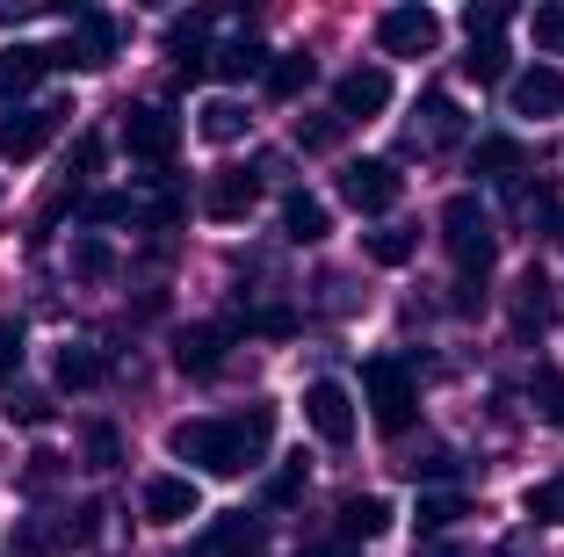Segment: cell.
<instances>
[{
	"label": "cell",
	"instance_id": "41",
	"mask_svg": "<svg viewBox=\"0 0 564 557\" xmlns=\"http://www.w3.org/2000/svg\"><path fill=\"white\" fill-rule=\"evenodd\" d=\"M73 167H80V174H95V167H101V138H80V146H73Z\"/></svg>",
	"mask_w": 564,
	"mask_h": 557
},
{
	"label": "cell",
	"instance_id": "22",
	"mask_svg": "<svg viewBox=\"0 0 564 557\" xmlns=\"http://www.w3.org/2000/svg\"><path fill=\"white\" fill-rule=\"evenodd\" d=\"M210 73L217 81H247V73H268V51L253 44V36H232V44L210 51Z\"/></svg>",
	"mask_w": 564,
	"mask_h": 557
},
{
	"label": "cell",
	"instance_id": "14",
	"mask_svg": "<svg viewBox=\"0 0 564 557\" xmlns=\"http://www.w3.org/2000/svg\"><path fill=\"white\" fill-rule=\"evenodd\" d=\"M109 58H117V22L109 15H95V8H87V15H73V44H66V66H109Z\"/></svg>",
	"mask_w": 564,
	"mask_h": 557
},
{
	"label": "cell",
	"instance_id": "7",
	"mask_svg": "<svg viewBox=\"0 0 564 557\" xmlns=\"http://www.w3.org/2000/svg\"><path fill=\"white\" fill-rule=\"evenodd\" d=\"M377 44L391 51V58H427V51L442 44V15H434V8H391V15L377 22Z\"/></svg>",
	"mask_w": 564,
	"mask_h": 557
},
{
	"label": "cell",
	"instance_id": "6",
	"mask_svg": "<svg viewBox=\"0 0 564 557\" xmlns=\"http://www.w3.org/2000/svg\"><path fill=\"white\" fill-rule=\"evenodd\" d=\"M304 420H312V435H318V442L348 449V442H355V398H348V384L312 377V384H304Z\"/></svg>",
	"mask_w": 564,
	"mask_h": 557
},
{
	"label": "cell",
	"instance_id": "24",
	"mask_svg": "<svg viewBox=\"0 0 564 557\" xmlns=\"http://www.w3.org/2000/svg\"><path fill=\"white\" fill-rule=\"evenodd\" d=\"M101 377H109L101 347H58V384H66V392H95Z\"/></svg>",
	"mask_w": 564,
	"mask_h": 557
},
{
	"label": "cell",
	"instance_id": "5",
	"mask_svg": "<svg viewBox=\"0 0 564 557\" xmlns=\"http://www.w3.org/2000/svg\"><path fill=\"white\" fill-rule=\"evenodd\" d=\"M399 167L391 160H348L340 167V203H348V211H362V217H383L391 211V203H399Z\"/></svg>",
	"mask_w": 564,
	"mask_h": 557
},
{
	"label": "cell",
	"instance_id": "3",
	"mask_svg": "<svg viewBox=\"0 0 564 557\" xmlns=\"http://www.w3.org/2000/svg\"><path fill=\"white\" fill-rule=\"evenodd\" d=\"M362 392H369V413H377L383 435H405V427H413L420 392H413V369H405L399 355H377V362H369V369H362Z\"/></svg>",
	"mask_w": 564,
	"mask_h": 557
},
{
	"label": "cell",
	"instance_id": "26",
	"mask_svg": "<svg viewBox=\"0 0 564 557\" xmlns=\"http://www.w3.org/2000/svg\"><path fill=\"white\" fill-rule=\"evenodd\" d=\"M166 58H174V73H203V58H210V51H203V15L166 30Z\"/></svg>",
	"mask_w": 564,
	"mask_h": 557
},
{
	"label": "cell",
	"instance_id": "33",
	"mask_svg": "<svg viewBox=\"0 0 564 557\" xmlns=\"http://www.w3.org/2000/svg\"><path fill=\"white\" fill-rule=\"evenodd\" d=\"M297 492H304V457H282V471L268 478V507H290Z\"/></svg>",
	"mask_w": 564,
	"mask_h": 557
},
{
	"label": "cell",
	"instance_id": "1",
	"mask_svg": "<svg viewBox=\"0 0 564 557\" xmlns=\"http://www.w3.org/2000/svg\"><path fill=\"white\" fill-rule=\"evenodd\" d=\"M268 442H275V406H247V413H232V420H182L174 435H166L174 457L203 463L210 478L253 471V463L268 457Z\"/></svg>",
	"mask_w": 564,
	"mask_h": 557
},
{
	"label": "cell",
	"instance_id": "11",
	"mask_svg": "<svg viewBox=\"0 0 564 557\" xmlns=\"http://www.w3.org/2000/svg\"><path fill=\"white\" fill-rule=\"evenodd\" d=\"M58 116H66V109H15V116H0V160H36V152L51 146V131H58Z\"/></svg>",
	"mask_w": 564,
	"mask_h": 557
},
{
	"label": "cell",
	"instance_id": "30",
	"mask_svg": "<svg viewBox=\"0 0 564 557\" xmlns=\"http://www.w3.org/2000/svg\"><path fill=\"white\" fill-rule=\"evenodd\" d=\"M420 116H427V138H434V146H456V138H464V109H456L448 95H427V101H420Z\"/></svg>",
	"mask_w": 564,
	"mask_h": 557
},
{
	"label": "cell",
	"instance_id": "19",
	"mask_svg": "<svg viewBox=\"0 0 564 557\" xmlns=\"http://www.w3.org/2000/svg\"><path fill=\"white\" fill-rule=\"evenodd\" d=\"M470 174H485V181H514V174H521V146H514L507 131L478 138V146H470Z\"/></svg>",
	"mask_w": 564,
	"mask_h": 557
},
{
	"label": "cell",
	"instance_id": "28",
	"mask_svg": "<svg viewBox=\"0 0 564 557\" xmlns=\"http://www.w3.org/2000/svg\"><path fill=\"white\" fill-rule=\"evenodd\" d=\"M413 246H420L413 225H383V232H369V261H377V268H405V261H413Z\"/></svg>",
	"mask_w": 564,
	"mask_h": 557
},
{
	"label": "cell",
	"instance_id": "36",
	"mask_svg": "<svg viewBox=\"0 0 564 557\" xmlns=\"http://www.w3.org/2000/svg\"><path fill=\"white\" fill-rule=\"evenodd\" d=\"M87 225H117V217H138V203L131 196H87Z\"/></svg>",
	"mask_w": 564,
	"mask_h": 557
},
{
	"label": "cell",
	"instance_id": "31",
	"mask_svg": "<svg viewBox=\"0 0 564 557\" xmlns=\"http://www.w3.org/2000/svg\"><path fill=\"white\" fill-rule=\"evenodd\" d=\"M464 73H470L478 87L507 81V44H499V36H492V44H470V51H464Z\"/></svg>",
	"mask_w": 564,
	"mask_h": 557
},
{
	"label": "cell",
	"instance_id": "40",
	"mask_svg": "<svg viewBox=\"0 0 564 557\" xmlns=\"http://www.w3.org/2000/svg\"><path fill=\"white\" fill-rule=\"evenodd\" d=\"M22 362V326H0V369H15Z\"/></svg>",
	"mask_w": 564,
	"mask_h": 557
},
{
	"label": "cell",
	"instance_id": "10",
	"mask_svg": "<svg viewBox=\"0 0 564 557\" xmlns=\"http://www.w3.org/2000/svg\"><path fill=\"white\" fill-rule=\"evenodd\" d=\"M51 66H66V51H44V44H8L0 51V101H22Z\"/></svg>",
	"mask_w": 564,
	"mask_h": 557
},
{
	"label": "cell",
	"instance_id": "23",
	"mask_svg": "<svg viewBox=\"0 0 564 557\" xmlns=\"http://www.w3.org/2000/svg\"><path fill=\"white\" fill-rule=\"evenodd\" d=\"M73 276L80 282H109L117 276V246L101 239V232H80V239H73Z\"/></svg>",
	"mask_w": 564,
	"mask_h": 557
},
{
	"label": "cell",
	"instance_id": "16",
	"mask_svg": "<svg viewBox=\"0 0 564 557\" xmlns=\"http://www.w3.org/2000/svg\"><path fill=\"white\" fill-rule=\"evenodd\" d=\"M333 232V211L318 196H304V189H290L282 196V239H297V246H318Z\"/></svg>",
	"mask_w": 564,
	"mask_h": 557
},
{
	"label": "cell",
	"instance_id": "37",
	"mask_svg": "<svg viewBox=\"0 0 564 557\" xmlns=\"http://www.w3.org/2000/svg\"><path fill=\"white\" fill-rule=\"evenodd\" d=\"M123 457V449H117V427H87V463H95V471H109V463H117Z\"/></svg>",
	"mask_w": 564,
	"mask_h": 557
},
{
	"label": "cell",
	"instance_id": "17",
	"mask_svg": "<svg viewBox=\"0 0 564 557\" xmlns=\"http://www.w3.org/2000/svg\"><path fill=\"white\" fill-rule=\"evenodd\" d=\"M225 341H232V326H188L174 341V362H182L188 377H210L217 362H225Z\"/></svg>",
	"mask_w": 564,
	"mask_h": 557
},
{
	"label": "cell",
	"instance_id": "35",
	"mask_svg": "<svg viewBox=\"0 0 564 557\" xmlns=\"http://www.w3.org/2000/svg\"><path fill=\"white\" fill-rule=\"evenodd\" d=\"M340 131H348V116H318V124H297V146L326 152V146H340Z\"/></svg>",
	"mask_w": 564,
	"mask_h": 557
},
{
	"label": "cell",
	"instance_id": "20",
	"mask_svg": "<svg viewBox=\"0 0 564 557\" xmlns=\"http://www.w3.org/2000/svg\"><path fill=\"white\" fill-rule=\"evenodd\" d=\"M514 326L521 333H543L550 326V276H543V268H529V276L514 282Z\"/></svg>",
	"mask_w": 564,
	"mask_h": 557
},
{
	"label": "cell",
	"instance_id": "32",
	"mask_svg": "<svg viewBox=\"0 0 564 557\" xmlns=\"http://www.w3.org/2000/svg\"><path fill=\"white\" fill-rule=\"evenodd\" d=\"M470 500L464 492H420V528H448V522H464Z\"/></svg>",
	"mask_w": 564,
	"mask_h": 557
},
{
	"label": "cell",
	"instance_id": "9",
	"mask_svg": "<svg viewBox=\"0 0 564 557\" xmlns=\"http://www.w3.org/2000/svg\"><path fill=\"white\" fill-rule=\"evenodd\" d=\"M253 203H261V174H253V167H217L210 189H203V211H210L217 225H239Z\"/></svg>",
	"mask_w": 564,
	"mask_h": 557
},
{
	"label": "cell",
	"instance_id": "4",
	"mask_svg": "<svg viewBox=\"0 0 564 557\" xmlns=\"http://www.w3.org/2000/svg\"><path fill=\"white\" fill-rule=\"evenodd\" d=\"M174 146H182V116H174V109L145 101V109H131V116H123V152H131V160L166 167V160H174Z\"/></svg>",
	"mask_w": 564,
	"mask_h": 557
},
{
	"label": "cell",
	"instance_id": "21",
	"mask_svg": "<svg viewBox=\"0 0 564 557\" xmlns=\"http://www.w3.org/2000/svg\"><path fill=\"white\" fill-rule=\"evenodd\" d=\"M383 528H391V500H377V492H362V500L340 507V536L348 543H369V536H383Z\"/></svg>",
	"mask_w": 564,
	"mask_h": 557
},
{
	"label": "cell",
	"instance_id": "27",
	"mask_svg": "<svg viewBox=\"0 0 564 557\" xmlns=\"http://www.w3.org/2000/svg\"><path fill=\"white\" fill-rule=\"evenodd\" d=\"M529 522H543V528H564V471H550V478H535L529 485Z\"/></svg>",
	"mask_w": 564,
	"mask_h": 557
},
{
	"label": "cell",
	"instance_id": "38",
	"mask_svg": "<svg viewBox=\"0 0 564 557\" xmlns=\"http://www.w3.org/2000/svg\"><path fill=\"white\" fill-rule=\"evenodd\" d=\"M535 44H543L550 58L564 51V8H535Z\"/></svg>",
	"mask_w": 564,
	"mask_h": 557
},
{
	"label": "cell",
	"instance_id": "2",
	"mask_svg": "<svg viewBox=\"0 0 564 557\" xmlns=\"http://www.w3.org/2000/svg\"><path fill=\"white\" fill-rule=\"evenodd\" d=\"M442 239H448V261L464 268V282H485V276H492L499 239H492V217H485L478 196H448L442 203Z\"/></svg>",
	"mask_w": 564,
	"mask_h": 557
},
{
	"label": "cell",
	"instance_id": "18",
	"mask_svg": "<svg viewBox=\"0 0 564 557\" xmlns=\"http://www.w3.org/2000/svg\"><path fill=\"white\" fill-rule=\"evenodd\" d=\"M312 51H282V58H268V73H261V87H268V101H297L304 87H312Z\"/></svg>",
	"mask_w": 564,
	"mask_h": 557
},
{
	"label": "cell",
	"instance_id": "12",
	"mask_svg": "<svg viewBox=\"0 0 564 557\" xmlns=\"http://www.w3.org/2000/svg\"><path fill=\"white\" fill-rule=\"evenodd\" d=\"M203 514V492H196V478H145V522H160V528H174V522H196Z\"/></svg>",
	"mask_w": 564,
	"mask_h": 557
},
{
	"label": "cell",
	"instance_id": "15",
	"mask_svg": "<svg viewBox=\"0 0 564 557\" xmlns=\"http://www.w3.org/2000/svg\"><path fill=\"white\" fill-rule=\"evenodd\" d=\"M203 557H261V522L253 514H217L203 528Z\"/></svg>",
	"mask_w": 564,
	"mask_h": 557
},
{
	"label": "cell",
	"instance_id": "34",
	"mask_svg": "<svg viewBox=\"0 0 564 557\" xmlns=\"http://www.w3.org/2000/svg\"><path fill=\"white\" fill-rule=\"evenodd\" d=\"M464 30H470V44H492V36L507 30V8H499V0H478V8L464 15Z\"/></svg>",
	"mask_w": 564,
	"mask_h": 557
},
{
	"label": "cell",
	"instance_id": "29",
	"mask_svg": "<svg viewBox=\"0 0 564 557\" xmlns=\"http://www.w3.org/2000/svg\"><path fill=\"white\" fill-rule=\"evenodd\" d=\"M529 398H535V413H543V427H557V435H564V369H535Z\"/></svg>",
	"mask_w": 564,
	"mask_h": 557
},
{
	"label": "cell",
	"instance_id": "13",
	"mask_svg": "<svg viewBox=\"0 0 564 557\" xmlns=\"http://www.w3.org/2000/svg\"><path fill=\"white\" fill-rule=\"evenodd\" d=\"M514 116H535V124H550V116H564V73L557 66H529L514 73Z\"/></svg>",
	"mask_w": 564,
	"mask_h": 557
},
{
	"label": "cell",
	"instance_id": "39",
	"mask_svg": "<svg viewBox=\"0 0 564 557\" xmlns=\"http://www.w3.org/2000/svg\"><path fill=\"white\" fill-rule=\"evenodd\" d=\"M152 225H174V217H182V189H166V196H152Z\"/></svg>",
	"mask_w": 564,
	"mask_h": 557
},
{
	"label": "cell",
	"instance_id": "42",
	"mask_svg": "<svg viewBox=\"0 0 564 557\" xmlns=\"http://www.w3.org/2000/svg\"><path fill=\"white\" fill-rule=\"evenodd\" d=\"M550 239H557V246H564V217H550Z\"/></svg>",
	"mask_w": 564,
	"mask_h": 557
},
{
	"label": "cell",
	"instance_id": "8",
	"mask_svg": "<svg viewBox=\"0 0 564 557\" xmlns=\"http://www.w3.org/2000/svg\"><path fill=\"white\" fill-rule=\"evenodd\" d=\"M391 109V73L383 66H348L340 87H333V116H348V124H369V116Z\"/></svg>",
	"mask_w": 564,
	"mask_h": 557
},
{
	"label": "cell",
	"instance_id": "25",
	"mask_svg": "<svg viewBox=\"0 0 564 557\" xmlns=\"http://www.w3.org/2000/svg\"><path fill=\"white\" fill-rule=\"evenodd\" d=\"M196 131L210 138V146H232V138H247V109H239V101H203V116H196Z\"/></svg>",
	"mask_w": 564,
	"mask_h": 557
}]
</instances>
